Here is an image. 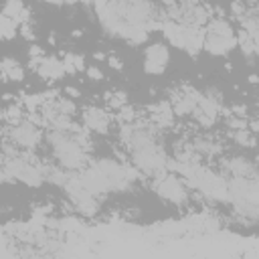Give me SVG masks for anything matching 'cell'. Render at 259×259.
<instances>
[{
	"mask_svg": "<svg viewBox=\"0 0 259 259\" xmlns=\"http://www.w3.org/2000/svg\"><path fill=\"white\" fill-rule=\"evenodd\" d=\"M45 142L49 144L51 156L57 162V166L79 172L89 162V148L83 146L75 132L71 130H47Z\"/></svg>",
	"mask_w": 259,
	"mask_h": 259,
	"instance_id": "cell-1",
	"label": "cell"
},
{
	"mask_svg": "<svg viewBox=\"0 0 259 259\" xmlns=\"http://www.w3.org/2000/svg\"><path fill=\"white\" fill-rule=\"evenodd\" d=\"M204 38H202V51H206L212 57H227L233 49H237V36L235 26L225 16H210L208 22L202 26Z\"/></svg>",
	"mask_w": 259,
	"mask_h": 259,
	"instance_id": "cell-2",
	"label": "cell"
},
{
	"mask_svg": "<svg viewBox=\"0 0 259 259\" xmlns=\"http://www.w3.org/2000/svg\"><path fill=\"white\" fill-rule=\"evenodd\" d=\"M160 30L172 47L184 51L190 57H196L202 51L204 30L200 26H188V24H180L174 20H164L160 22Z\"/></svg>",
	"mask_w": 259,
	"mask_h": 259,
	"instance_id": "cell-3",
	"label": "cell"
},
{
	"mask_svg": "<svg viewBox=\"0 0 259 259\" xmlns=\"http://www.w3.org/2000/svg\"><path fill=\"white\" fill-rule=\"evenodd\" d=\"M164 8V6H162ZM166 18L188 24V26H204L212 14V8L200 0H176L172 6H166Z\"/></svg>",
	"mask_w": 259,
	"mask_h": 259,
	"instance_id": "cell-4",
	"label": "cell"
},
{
	"mask_svg": "<svg viewBox=\"0 0 259 259\" xmlns=\"http://www.w3.org/2000/svg\"><path fill=\"white\" fill-rule=\"evenodd\" d=\"M223 109H225V105H223V93H221V89L206 87L204 91H200V99H198V103H196V107H194V111H192L190 117L194 119V123L198 127L210 130L219 121Z\"/></svg>",
	"mask_w": 259,
	"mask_h": 259,
	"instance_id": "cell-5",
	"label": "cell"
},
{
	"mask_svg": "<svg viewBox=\"0 0 259 259\" xmlns=\"http://www.w3.org/2000/svg\"><path fill=\"white\" fill-rule=\"evenodd\" d=\"M154 192L166 200L168 204L174 206H184L190 200V188L186 186L184 178L176 172H162L158 176H154Z\"/></svg>",
	"mask_w": 259,
	"mask_h": 259,
	"instance_id": "cell-6",
	"label": "cell"
},
{
	"mask_svg": "<svg viewBox=\"0 0 259 259\" xmlns=\"http://www.w3.org/2000/svg\"><path fill=\"white\" fill-rule=\"evenodd\" d=\"M4 136L8 142H12L16 148L20 150H26V152H34L42 140H45V134L40 130L38 123H34L32 119H28L24 115V119H20L18 123H12L8 125V130H4Z\"/></svg>",
	"mask_w": 259,
	"mask_h": 259,
	"instance_id": "cell-7",
	"label": "cell"
},
{
	"mask_svg": "<svg viewBox=\"0 0 259 259\" xmlns=\"http://www.w3.org/2000/svg\"><path fill=\"white\" fill-rule=\"evenodd\" d=\"M221 174L225 178H257V162L247 154L221 158Z\"/></svg>",
	"mask_w": 259,
	"mask_h": 259,
	"instance_id": "cell-8",
	"label": "cell"
},
{
	"mask_svg": "<svg viewBox=\"0 0 259 259\" xmlns=\"http://www.w3.org/2000/svg\"><path fill=\"white\" fill-rule=\"evenodd\" d=\"M81 125L97 136H109L111 127H113V115L97 105H87L81 111Z\"/></svg>",
	"mask_w": 259,
	"mask_h": 259,
	"instance_id": "cell-9",
	"label": "cell"
},
{
	"mask_svg": "<svg viewBox=\"0 0 259 259\" xmlns=\"http://www.w3.org/2000/svg\"><path fill=\"white\" fill-rule=\"evenodd\" d=\"M170 65V47L168 42H152L144 49V73L146 75H162Z\"/></svg>",
	"mask_w": 259,
	"mask_h": 259,
	"instance_id": "cell-10",
	"label": "cell"
},
{
	"mask_svg": "<svg viewBox=\"0 0 259 259\" xmlns=\"http://www.w3.org/2000/svg\"><path fill=\"white\" fill-rule=\"evenodd\" d=\"M198 99H200V91L198 89H194L190 85H180V87H176L172 91V95H170L168 101L172 105L174 115L178 119H182V117H190L192 115Z\"/></svg>",
	"mask_w": 259,
	"mask_h": 259,
	"instance_id": "cell-11",
	"label": "cell"
},
{
	"mask_svg": "<svg viewBox=\"0 0 259 259\" xmlns=\"http://www.w3.org/2000/svg\"><path fill=\"white\" fill-rule=\"evenodd\" d=\"M186 144L200 160H214L223 154V144L210 134H194L186 140Z\"/></svg>",
	"mask_w": 259,
	"mask_h": 259,
	"instance_id": "cell-12",
	"label": "cell"
},
{
	"mask_svg": "<svg viewBox=\"0 0 259 259\" xmlns=\"http://www.w3.org/2000/svg\"><path fill=\"white\" fill-rule=\"evenodd\" d=\"M148 123H152L158 132L162 130H170V127H174V123H176V115H174V111H172V105H170V101L168 99H164V101H158V103H154V105H150L148 107Z\"/></svg>",
	"mask_w": 259,
	"mask_h": 259,
	"instance_id": "cell-13",
	"label": "cell"
},
{
	"mask_svg": "<svg viewBox=\"0 0 259 259\" xmlns=\"http://www.w3.org/2000/svg\"><path fill=\"white\" fill-rule=\"evenodd\" d=\"M34 73H36L40 79L49 81V83L61 81V79L65 77V69H63L61 57H57V55H45V57L40 59V63L36 65Z\"/></svg>",
	"mask_w": 259,
	"mask_h": 259,
	"instance_id": "cell-14",
	"label": "cell"
},
{
	"mask_svg": "<svg viewBox=\"0 0 259 259\" xmlns=\"http://www.w3.org/2000/svg\"><path fill=\"white\" fill-rule=\"evenodd\" d=\"M2 12L8 16V18H12L16 24H24V22H32V12H30V8L24 4V0H6L4 4H2Z\"/></svg>",
	"mask_w": 259,
	"mask_h": 259,
	"instance_id": "cell-15",
	"label": "cell"
},
{
	"mask_svg": "<svg viewBox=\"0 0 259 259\" xmlns=\"http://www.w3.org/2000/svg\"><path fill=\"white\" fill-rule=\"evenodd\" d=\"M0 73L6 81H14V83H20L24 81V75H26V69L24 65L14 59V57H4L0 59Z\"/></svg>",
	"mask_w": 259,
	"mask_h": 259,
	"instance_id": "cell-16",
	"label": "cell"
},
{
	"mask_svg": "<svg viewBox=\"0 0 259 259\" xmlns=\"http://www.w3.org/2000/svg\"><path fill=\"white\" fill-rule=\"evenodd\" d=\"M237 20L241 24V30H245L247 34L257 38V34H259V14H257V8H245V12Z\"/></svg>",
	"mask_w": 259,
	"mask_h": 259,
	"instance_id": "cell-17",
	"label": "cell"
},
{
	"mask_svg": "<svg viewBox=\"0 0 259 259\" xmlns=\"http://www.w3.org/2000/svg\"><path fill=\"white\" fill-rule=\"evenodd\" d=\"M61 61H63L65 75H75V73H79V71H85V67H87V65H85V57L79 55V53H73V51L63 53Z\"/></svg>",
	"mask_w": 259,
	"mask_h": 259,
	"instance_id": "cell-18",
	"label": "cell"
},
{
	"mask_svg": "<svg viewBox=\"0 0 259 259\" xmlns=\"http://www.w3.org/2000/svg\"><path fill=\"white\" fill-rule=\"evenodd\" d=\"M229 140L235 144V146H239V148H243V150H253L255 148V134L253 132H249L247 127H241V130H229Z\"/></svg>",
	"mask_w": 259,
	"mask_h": 259,
	"instance_id": "cell-19",
	"label": "cell"
},
{
	"mask_svg": "<svg viewBox=\"0 0 259 259\" xmlns=\"http://www.w3.org/2000/svg\"><path fill=\"white\" fill-rule=\"evenodd\" d=\"M235 36H237V47L241 49L243 57H247V59H255L257 53H259V49H257V38H253V36L247 34L245 30L235 32Z\"/></svg>",
	"mask_w": 259,
	"mask_h": 259,
	"instance_id": "cell-20",
	"label": "cell"
},
{
	"mask_svg": "<svg viewBox=\"0 0 259 259\" xmlns=\"http://www.w3.org/2000/svg\"><path fill=\"white\" fill-rule=\"evenodd\" d=\"M16 34H18V24L0 10V38L2 40H10Z\"/></svg>",
	"mask_w": 259,
	"mask_h": 259,
	"instance_id": "cell-21",
	"label": "cell"
},
{
	"mask_svg": "<svg viewBox=\"0 0 259 259\" xmlns=\"http://www.w3.org/2000/svg\"><path fill=\"white\" fill-rule=\"evenodd\" d=\"M24 107H22V103H10L6 109H4V121L8 123V125H12V123H18L20 119H24Z\"/></svg>",
	"mask_w": 259,
	"mask_h": 259,
	"instance_id": "cell-22",
	"label": "cell"
},
{
	"mask_svg": "<svg viewBox=\"0 0 259 259\" xmlns=\"http://www.w3.org/2000/svg\"><path fill=\"white\" fill-rule=\"evenodd\" d=\"M105 103H107V107L109 109H119L121 105H125L127 103V95H125V91H107L105 93Z\"/></svg>",
	"mask_w": 259,
	"mask_h": 259,
	"instance_id": "cell-23",
	"label": "cell"
},
{
	"mask_svg": "<svg viewBox=\"0 0 259 259\" xmlns=\"http://www.w3.org/2000/svg\"><path fill=\"white\" fill-rule=\"evenodd\" d=\"M117 113H115V119L119 121V123H130V121H136L138 119V109L134 107V105H130V103H125V105H121L119 109H115Z\"/></svg>",
	"mask_w": 259,
	"mask_h": 259,
	"instance_id": "cell-24",
	"label": "cell"
},
{
	"mask_svg": "<svg viewBox=\"0 0 259 259\" xmlns=\"http://www.w3.org/2000/svg\"><path fill=\"white\" fill-rule=\"evenodd\" d=\"M45 55H47V53L42 51V47H38V45H30V47H28V67L34 71L36 65L40 63V59H42Z\"/></svg>",
	"mask_w": 259,
	"mask_h": 259,
	"instance_id": "cell-25",
	"label": "cell"
},
{
	"mask_svg": "<svg viewBox=\"0 0 259 259\" xmlns=\"http://www.w3.org/2000/svg\"><path fill=\"white\" fill-rule=\"evenodd\" d=\"M18 34H20L24 40H28V42H32V40L36 38V30H34L32 22H24V24H18Z\"/></svg>",
	"mask_w": 259,
	"mask_h": 259,
	"instance_id": "cell-26",
	"label": "cell"
},
{
	"mask_svg": "<svg viewBox=\"0 0 259 259\" xmlns=\"http://www.w3.org/2000/svg\"><path fill=\"white\" fill-rule=\"evenodd\" d=\"M245 8H249V6H245L243 0H231V4H229V12H231V16H233L235 20L245 12Z\"/></svg>",
	"mask_w": 259,
	"mask_h": 259,
	"instance_id": "cell-27",
	"label": "cell"
},
{
	"mask_svg": "<svg viewBox=\"0 0 259 259\" xmlns=\"http://www.w3.org/2000/svg\"><path fill=\"white\" fill-rule=\"evenodd\" d=\"M85 75L89 81H103V71L97 65H87L85 67Z\"/></svg>",
	"mask_w": 259,
	"mask_h": 259,
	"instance_id": "cell-28",
	"label": "cell"
},
{
	"mask_svg": "<svg viewBox=\"0 0 259 259\" xmlns=\"http://www.w3.org/2000/svg\"><path fill=\"white\" fill-rule=\"evenodd\" d=\"M105 61H107V65H109L111 69H115V71H121V69H123V63H121V59H119V57H115V55H109Z\"/></svg>",
	"mask_w": 259,
	"mask_h": 259,
	"instance_id": "cell-29",
	"label": "cell"
},
{
	"mask_svg": "<svg viewBox=\"0 0 259 259\" xmlns=\"http://www.w3.org/2000/svg\"><path fill=\"white\" fill-rule=\"evenodd\" d=\"M63 95H65V97H71V99H77V97H81V91H79L77 87L67 85V87L63 89Z\"/></svg>",
	"mask_w": 259,
	"mask_h": 259,
	"instance_id": "cell-30",
	"label": "cell"
},
{
	"mask_svg": "<svg viewBox=\"0 0 259 259\" xmlns=\"http://www.w3.org/2000/svg\"><path fill=\"white\" fill-rule=\"evenodd\" d=\"M93 59H95V61H105V59H107V55H105V53H101V51H95V53H93Z\"/></svg>",
	"mask_w": 259,
	"mask_h": 259,
	"instance_id": "cell-31",
	"label": "cell"
},
{
	"mask_svg": "<svg viewBox=\"0 0 259 259\" xmlns=\"http://www.w3.org/2000/svg\"><path fill=\"white\" fill-rule=\"evenodd\" d=\"M249 83L251 85H257V75H249Z\"/></svg>",
	"mask_w": 259,
	"mask_h": 259,
	"instance_id": "cell-32",
	"label": "cell"
},
{
	"mask_svg": "<svg viewBox=\"0 0 259 259\" xmlns=\"http://www.w3.org/2000/svg\"><path fill=\"white\" fill-rule=\"evenodd\" d=\"M81 34H83V32H81V30H73V36H75V38H79V36H81Z\"/></svg>",
	"mask_w": 259,
	"mask_h": 259,
	"instance_id": "cell-33",
	"label": "cell"
},
{
	"mask_svg": "<svg viewBox=\"0 0 259 259\" xmlns=\"http://www.w3.org/2000/svg\"><path fill=\"white\" fill-rule=\"evenodd\" d=\"M2 81H4V77H2V73H0V83H2Z\"/></svg>",
	"mask_w": 259,
	"mask_h": 259,
	"instance_id": "cell-34",
	"label": "cell"
},
{
	"mask_svg": "<svg viewBox=\"0 0 259 259\" xmlns=\"http://www.w3.org/2000/svg\"><path fill=\"white\" fill-rule=\"evenodd\" d=\"M2 134H4V130H0V136H2Z\"/></svg>",
	"mask_w": 259,
	"mask_h": 259,
	"instance_id": "cell-35",
	"label": "cell"
}]
</instances>
